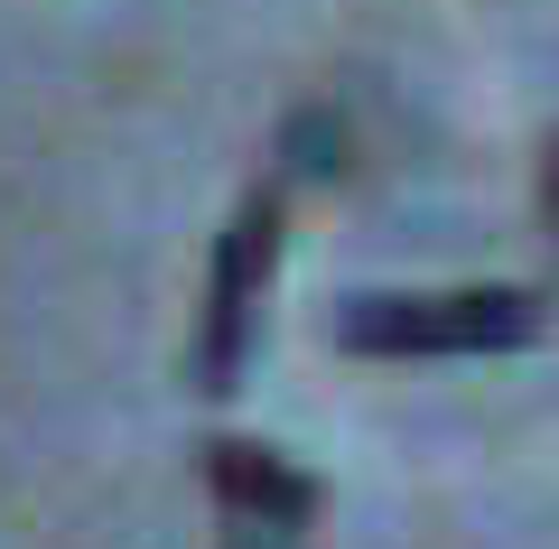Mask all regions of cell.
<instances>
[{
	"label": "cell",
	"instance_id": "1",
	"mask_svg": "<svg viewBox=\"0 0 559 549\" xmlns=\"http://www.w3.org/2000/svg\"><path fill=\"white\" fill-rule=\"evenodd\" d=\"M550 326L540 289H429V298H345V354H513Z\"/></svg>",
	"mask_w": 559,
	"mask_h": 549
},
{
	"label": "cell",
	"instance_id": "2",
	"mask_svg": "<svg viewBox=\"0 0 559 549\" xmlns=\"http://www.w3.org/2000/svg\"><path fill=\"white\" fill-rule=\"evenodd\" d=\"M280 261V196L252 187V196L224 215L215 234V271H205V317H197V392H234L242 363H252L261 335V289H271Z\"/></svg>",
	"mask_w": 559,
	"mask_h": 549
},
{
	"label": "cell",
	"instance_id": "3",
	"mask_svg": "<svg viewBox=\"0 0 559 549\" xmlns=\"http://www.w3.org/2000/svg\"><path fill=\"white\" fill-rule=\"evenodd\" d=\"M205 485L234 522H271V530H308L318 522V475H299L280 447H252V438H215L205 447Z\"/></svg>",
	"mask_w": 559,
	"mask_h": 549
},
{
	"label": "cell",
	"instance_id": "4",
	"mask_svg": "<svg viewBox=\"0 0 559 549\" xmlns=\"http://www.w3.org/2000/svg\"><path fill=\"white\" fill-rule=\"evenodd\" d=\"M540 224H550V252H559V131L540 150Z\"/></svg>",
	"mask_w": 559,
	"mask_h": 549
},
{
	"label": "cell",
	"instance_id": "5",
	"mask_svg": "<svg viewBox=\"0 0 559 549\" xmlns=\"http://www.w3.org/2000/svg\"><path fill=\"white\" fill-rule=\"evenodd\" d=\"M224 549H299V530H271V522H234Z\"/></svg>",
	"mask_w": 559,
	"mask_h": 549
}]
</instances>
